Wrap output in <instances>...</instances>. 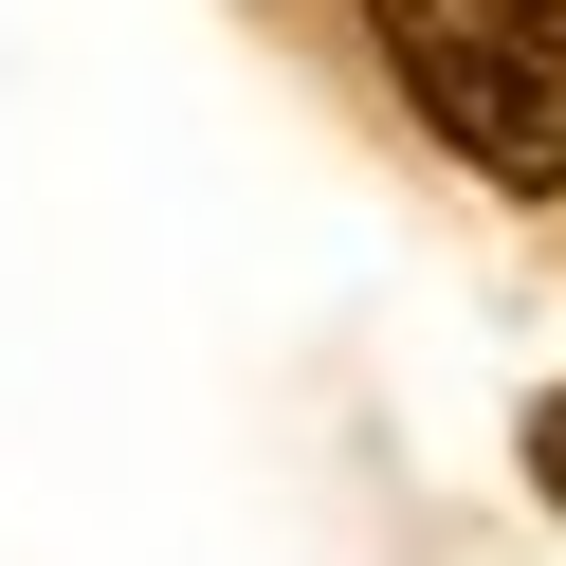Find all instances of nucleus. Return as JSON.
Wrapping results in <instances>:
<instances>
[{"mask_svg": "<svg viewBox=\"0 0 566 566\" xmlns=\"http://www.w3.org/2000/svg\"><path fill=\"white\" fill-rule=\"evenodd\" d=\"M384 19V74L420 92L475 184L512 201H566V0H366Z\"/></svg>", "mask_w": 566, "mask_h": 566, "instance_id": "nucleus-1", "label": "nucleus"}, {"mask_svg": "<svg viewBox=\"0 0 566 566\" xmlns=\"http://www.w3.org/2000/svg\"><path fill=\"white\" fill-rule=\"evenodd\" d=\"M530 475H548V512H566V384L530 402Z\"/></svg>", "mask_w": 566, "mask_h": 566, "instance_id": "nucleus-2", "label": "nucleus"}]
</instances>
